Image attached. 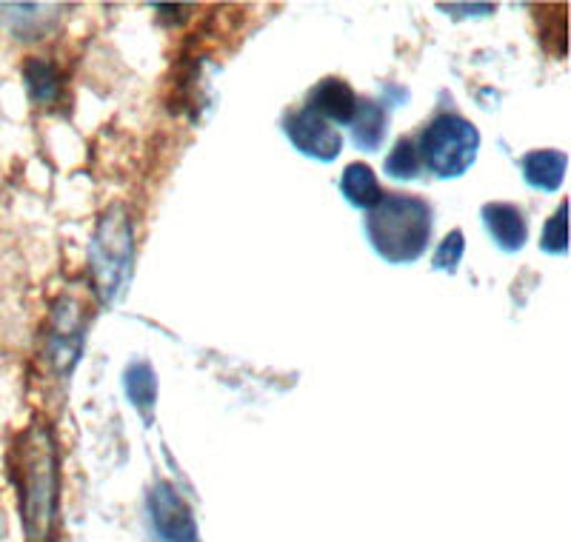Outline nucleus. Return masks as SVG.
I'll return each mask as SVG.
<instances>
[{
	"label": "nucleus",
	"mask_w": 571,
	"mask_h": 542,
	"mask_svg": "<svg viewBox=\"0 0 571 542\" xmlns=\"http://www.w3.org/2000/svg\"><path fill=\"white\" fill-rule=\"evenodd\" d=\"M341 191L352 206L357 209H375L377 203L383 200V189L372 166L366 164H348L341 177Z\"/></svg>",
	"instance_id": "12"
},
{
	"label": "nucleus",
	"mask_w": 571,
	"mask_h": 542,
	"mask_svg": "<svg viewBox=\"0 0 571 542\" xmlns=\"http://www.w3.org/2000/svg\"><path fill=\"white\" fill-rule=\"evenodd\" d=\"M480 151V131L463 115L443 111L426 126L417 155L437 177L466 175Z\"/></svg>",
	"instance_id": "4"
},
{
	"label": "nucleus",
	"mask_w": 571,
	"mask_h": 542,
	"mask_svg": "<svg viewBox=\"0 0 571 542\" xmlns=\"http://www.w3.org/2000/svg\"><path fill=\"white\" fill-rule=\"evenodd\" d=\"M151 523L164 542H200L189 505L169 483H158L149 496Z\"/></svg>",
	"instance_id": "7"
},
{
	"label": "nucleus",
	"mask_w": 571,
	"mask_h": 542,
	"mask_svg": "<svg viewBox=\"0 0 571 542\" xmlns=\"http://www.w3.org/2000/svg\"><path fill=\"white\" fill-rule=\"evenodd\" d=\"M306 109L321 115L328 124H352L357 109V95L343 78H323L321 83L312 86Z\"/></svg>",
	"instance_id": "8"
},
{
	"label": "nucleus",
	"mask_w": 571,
	"mask_h": 542,
	"mask_svg": "<svg viewBox=\"0 0 571 542\" xmlns=\"http://www.w3.org/2000/svg\"><path fill=\"white\" fill-rule=\"evenodd\" d=\"M23 520L32 540H43L58 505V454L49 428L35 425L23 440Z\"/></svg>",
	"instance_id": "3"
},
{
	"label": "nucleus",
	"mask_w": 571,
	"mask_h": 542,
	"mask_svg": "<svg viewBox=\"0 0 571 542\" xmlns=\"http://www.w3.org/2000/svg\"><path fill=\"white\" fill-rule=\"evenodd\" d=\"M135 266V229L129 211L115 203L104 211L89 246V268H92L95 295L104 306H115L126 295Z\"/></svg>",
	"instance_id": "2"
},
{
	"label": "nucleus",
	"mask_w": 571,
	"mask_h": 542,
	"mask_svg": "<svg viewBox=\"0 0 571 542\" xmlns=\"http://www.w3.org/2000/svg\"><path fill=\"white\" fill-rule=\"evenodd\" d=\"M86 334V314L80 303L72 297H60L52 314V332H49V359L60 374H69L75 368L83 348Z\"/></svg>",
	"instance_id": "6"
},
{
	"label": "nucleus",
	"mask_w": 571,
	"mask_h": 542,
	"mask_svg": "<svg viewBox=\"0 0 571 542\" xmlns=\"http://www.w3.org/2000/svg\"><path fill=\"white\" fill-rule=\"evenodd\" d=\"M463 252H466V235L460 229L449 231L443 237V243L434 252V268H441V272H457L460 260H463Z\"/></svg>",
	"instance_id": "16"
},
{
	"label": "nucleus",
	"mask_w": 571,
	"mask_h": 542,
	"mask_svg": "<svg viewBox=\"0 0 571 542\" xmlns=\"http://www.w3.org/2000/svg\"><path fill=\"white\" fill-rule=\"evenodd\" d=\"M483 223H486L489 235L494 237L503 252H518L529 240V223L523 211L514 203H486L483 206Z\"/></svg>",
	"instance_id": "9"
},
{
	"label": "nucleus",
	"mask_w": 571,
	"mask_h": 542,
	"mask_svg": "<svg viewBox=\"0 0 571 542\" xmlns=\"http://www.w3.org/2000/svg\"><path fill=\"white\" fill-rule=\"evenodd\" d=\"M388 129V111L386 106L377 100H357L355 118H352V138H355L357 149L377 151L386 140Z\"/></svg>",
	"instance_id": "11"
},
{
	"label": "nucleus",
	"mask_w": 571,
	"mask_h": 542,
	"mask_svg": "<svg viewBox=\"0 0 571 542\" xmlns=\"http://www.w3.org/2000/svg\"><path fill=\"white\" fill-rule=\"evenodd\" d=\"M283 129H286V138L292 140L297 151H303L306 157H315V160H323V164H332L343 151L341 131L332 129L328 120H323L321 115H315L306 106L286 111Z\"/></svg>",
	"instance_id": "5"
},
{
	"label": "nucleus",
	"mask_w": 571,
	"mask_h": 542,
	"mask_svg": "<svg viewBox=\"0 0 571 542\" xmlns=\"http://www.w3.org/2000/svg\"><path fill=\"white\" fill-rule=\"evenodd\" d=\"M23 78H27L29 95L38 104H52L60 95V72L58 66L43 58H29L23 66Z\"/></svg>",
	"instance_id": "14"
},
{
	"label": "nucleus",
	"mask_w": 571,
	"mask_h": 542,
	"mask_svg": "<svg viewBox=\"0 0 571 542\" xmlns=\"http://www.w3.org/2000/svg\"><path fill=\"white\" fill-rule=\"evenodd\" d=\"M569 157L560 149H534L520 160L523 180L540 191H558L563 186Z\"/></svg>",
	"instance_id": "10"
},
{
	"label": "nucleus",
	"mask_w": 571,
	"mask_h": 542,
	"mask_svg": "<svg viewBox=\"0 0 571 542\" xmlns=\"http://www.w3.org/2000/svg\"><path fill=\"white\" fill-rule=\"evenodd\" d=\"M386 175L397 177V180H412V177L421 175V155H417V146L412 138H401L388 151Z\"/></svg>",
	"instance_id": "15"
},
{
	"label": "nucleus",
	"mask_w": 571,
	"mask_h": 542,
	"mask_svg": "<svg viewBox=\"0 0 571 542\" xmlns=\"http://www.w3.org/2000/svg\"><path fill=\"white\" fill-rule=\"evenodd\" d=\"M126 394H129L131 405L144 414L146 423H151V412H155V400H158V380H155V368L146 359H135L126 368Z\"/></svg>",
	"instance_id": "13"
},
{
	"label": "nucleus",
	"mask_w": 571,
	"mask_h": 542,
	"mask_svg": "<svg viewBox=\"0 0 571 542\" xmlns=\"http://www.w3.org/2000/svg\"><path fill=\"white\" fill-rule=\"evenodd\" d=\"M540 248L545 255H565V203H560L558 215L545 223L543 240H540Z\"/></svg>",
	"instance_id": "17"
},
{
	"label": "nucleus",
	"mask_w": 571,
	"mask_h": 542,
	"mask_svg": "<svg viewBox=\"0 0 571 542\" xmlns=\"http://www.w3.org/2000/svg\"><path fill=\"white\" fill-rule=\"evenodd\" d=\"M432 229L434 209L421 195H383L366 217L368 243L386 263L421 260Z\"/></svg>",
	"instance_id": "1"
}]
</instances>
